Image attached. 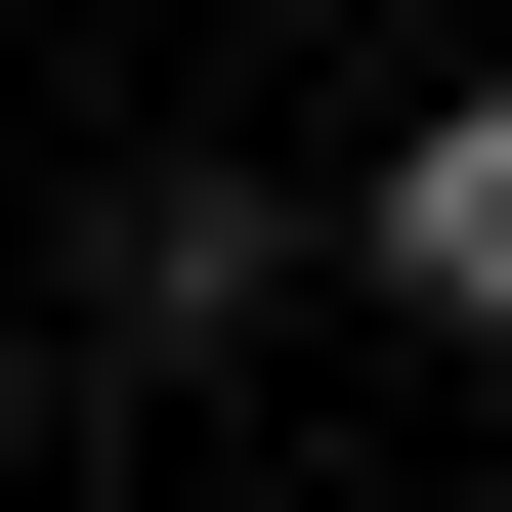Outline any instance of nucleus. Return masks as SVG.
<instances>
[{
  "label": "nucleus",
  "mask_w": 512,
  "mask_h": 512,
  "mask_svg": "<svg viewBox=\"0 0 512 512\" xmlns=\"http://www.w3.org/2000/svg\"><path fill=\"white\" fill-rule=\"evenodd\" d=\"M256 299H299V214H256V171H128V214H86V342H128V384H214Z\"/></svg>",
  "instance_id": "nucleus-1"
},
{
  "label": "nucleus",
  "mask_w": 512,
  "mask_h": 512,
  "mask_svg": "<svg viewBox=\"0 0 512 512\" xmlns=\"http://www.w3.org/2000/svg\"><path fill=\"white\" fill-rule=\"evenodd\" d=\"M342 256L427 299V342H512V86H427V128H384V214H342Z\"/></svg>",
  "instance_id": "nucleus-2"
}]
</instances>
